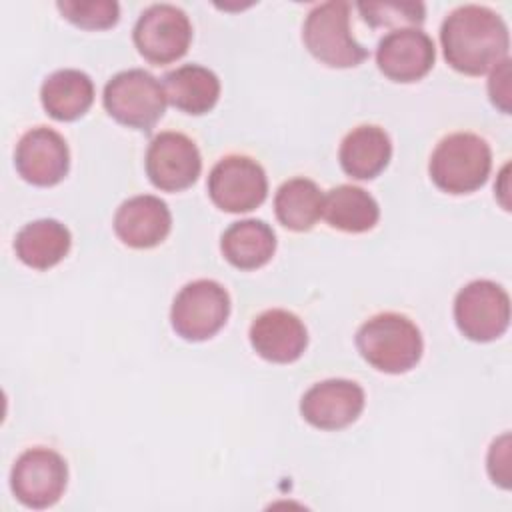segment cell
Listing matches in <instances>:
<instances>
[{
	"instance_id": "cell-1",
	"label": "cell",
	"mask_w": 512,
	"mask_h": 512,
	"mask_svg": "<svg viewBox=\"0 0 512 512\" xmlns=\"http://www.w3.org/2000/svg\"><path fill=\"white\" fill-rule=\"evenodd\" d=\"M446 62L468 76H480L508 58V26L494 10L466 4L452 10L440 28Z\"/></svg>"
},
{
	"instance_id": "cell-2",
	"label": "cell",
	"mask_w": 512,
	"mask_h": 512,
	"mask_svg": "<svg viewBox=\"0 0 512 512\" xmlns=\"http://www.w3.org/2000/svg\"><path fill=\"white\" fill-rule=\"evenodd\" d=\"M356 348L372 368L386 374H402L418 364L424 344L418 326L410 318L382 312L358 328Z\"/></svg>"
},
{
	"instance_id": "cell-3",
	"label": "cell",
	"mask_w": 512,
	"mask_h": 512,
	"mask_svg": "<svg viewBox=\"0 0 512 512\" xmlns=\"http://www.w3.org/2000/svg\"><path fill=\"white\" fill-rule=\"evenodd\" d=\"M492 152L484 138L472 132L444 136L432 152L428 170L432 182L448 194H470L486 184Z\"/></svg>"
},
{
	"instance_id": "cell-4",
	"label": "cell",
	"mask_w": 512,
	"mask_h": 512,
	"mask_svg": "<svg viewBox=\"0 0 512 512\" xmlns=\"http://www.w3.org/2000/svg\"><path fill=\"white\" fill-rule=\"evenodd\" d=\"M302 40L308 52L330 68H352L368 58V50L350 32L348 2L314 6L304 20Z\"/></svg>"
},
{
	"instance_id": "cell-5",
	"label": "cell",
	"mask_w": 512,
	"mask_h": 512,
	"mask_svg": "<svg viewBox=\"0 0 512 512\" xmlns=\"http://www.w3.org/2000/svg\"><path fill=\"white\" fill-rule=\"evenodd\" d=\"M104 108L120 124L136 130H152L164 116V86L146 70L132 68L118 72L104 86Z\"/></svg>"
},
{
	"instance_id": "cell-6",
	"label": "cell",
	"mask_w": 512,
	"mask_h": 512,
	"mask_svg": "<svg viewBox=\"0 0 512 512\" xmlns=\"http://www.w3.org/2000/svg\"><path fill=\"white\" fill-rule=\"evenodd\" d=\"M230 316V296L216 280L188 282L174 298L170 322L174 332L188 342L212 338Z\"/></svg>"
},
{
	"instance_id": "cell-7",
	"label": "cell",
	"mask_w": 512,
	"mask_h": 512,
	"mask_svg": "<svg viewBox=\"0 0 512 512\" xmlns=\"http://www.w3.org/2000/svg\"><path fill=\"white\" fill-rule=\"evenodd\" d=\"M454 320L468 340L492 342L508 330L510 298L496 282L474 280L456 294Z\"/></svg>"
},
{
	"instance_id": "cell-8",
	"label": "cell",
	"mask_w": 512,
	"mask_h": 512,
	"mask_svg": "<svg viewBox=\"0 0 512 512\" xmlns=\"http://www.w3.org/2000/svg\"><path fill=\"white\" fill-rule=\"evenodd\" d=\"M134 44L150 64L180 60L192 42V24L184 10L172 4H152L134 24Z\"/></svg>"
},
{
	"instance_id": "cell-9",
	"label": "cell",
	"mask_w": 512,
	"mask_h": 512,
	"mask_svg": "<svg viewBox=\"0 0 512 512\" xmlns=\"http://www.w3.org/2000/svg\"><path fill=\"white\" fill-rule=\"evenodd\" d=\"M68 466L50 448H30L18 456L10 474L12 494L26 508L42 510L54 506L64 494Z\"/></svg>"
},
{
	"instance_id": "cell-10",
	"label": "cell",
	"mask_w": 512,
	"mask_h": 512,
	"mask_svg": "<svg viewBox=\"0 0 512 512\" xmlns=\"http://www.w3.org/2000/svg\"><path fill=\"white\" fill-rule=\"evenodd\" d=\"M208 194L224 212H250L266 200V172L250 156L230 154L216 162L210 170Z\"/></svg>"
},
{
	"instance_id": "cell-11",
	"label": "cell",
	"mask_w": 512,
	"mask_h": 512,
	"mask_svg": "<svg viewBox=\"0 0 512 512\" xmlns=\"http://www.w3.org/2000/svg\"><path fill=\"white\" fill-rule=\"evenodd\" d=\"M202 170L196 144L180 132H160L146 150V174L162 192L190 188Z\"/></svg>"
},
{
	"instance_id": "cell-12",
	"label": "cell",
	"mask_w": 512,
	"mask_h": 512,
	"mask_svg": "<svg viewBox=\"0 0 512 512\" xmlns=\"http://www.w3.org/2000/svg\"><path fill=\"white\" fill-rule=\"evenodd\" d=\"M364 408V390L346 378H330L308 388L300 400L302 418L320 430L350 426Z\"/></svg>"
},
{
	"instance_id": "cell-13",
	"label": "cell",
	"mask_w": 512,
	"mask_h": 512,
	"mask_svg": "<svg viewBox=\"0 0 512 512\" xmlns=\"http://www.w3.org/2000/svg\"><path fill=\"white\" fill-rule=\"evenodd\" d=\"M14 166L26 182L34 186H54L68 174V144L56 130L36 126L16 144Z\"/></svg>"
},
{
	"instance_id": "cell-14",
	"label": "cell",
	"mask_w": 512,
	"mask_h": 512,
	"mask_svg": "<svg viewBox=\"0 0 512 512\" xmlns=\"http://www.w3.org/2000/svg\"><path fill=\"white\" fill-rule=\"evenodd\" d=\"M434 58V42L420 28L392 30L376 48L380 72L394 82H416L424 78L432 70Z\"/></svg>"
},
{
	"instance_id": "cell-15",
	"label": "cell",
	"mask_w": 512,
	"mask_h": 512,
	"mask_svg": "<svg viewBox=\"0 0 512 512\" xmlns=\"http://www.w3.org/2000/svg\"><path fill=\"white\" fill-rule=\"evenodd\" d=\"M250 344L264 360L290 364L304 354L308 332L296 314L272 308L254 318L250 326Z\"/></svg>"
},
{
	"instance_id": "cell-16",
	"label": "cell",
	"mask_w": 512,
	"mask_h": 512,
	"mask_svg": "<svg viewBox=\"0 0 512 512\" xmlns=\"http://www.w3.org/2000/svg\"><path fill=\"white\" fill-rule=\"evenodd\" d=\"M172 228V214L164 200L150 194L128 198L114 216L116 236L130 248H154Z\"/></svg>"
},
{
	"instance_id": "cell-17",
	"label": "cell",
	"mask_w": 512,
	"mask_h": 512,
	"mask_svg": "<svg viewBox=\"0 0 512 512\" xmlns=\"http://www.w3.org/2000/svg\"><path fill=\"white\" fill-rule=\"evenodd\" d=\"M392 158L390 136L374 124H364L348 132L340 144L338 160L342 170L356 180H372Z\"/></svg>"
},
{
	"instance_id": "cell-18",
	"label": "cell",
	"mask_w": 512,
	"mask_h": 512,
	"mask_svg": "<svg viewBox=\"0 0 512 512\" xmlns=\"http://www.w3.org/2000/svg\"><path fill=\"white\" fill-rule=\"evenodd\" d=\"M166 100L192 116L210 112L220 98L218 76L198 64H184L164 76Z\"/></svg>"
},
{
	"instance_id": "cell-19",
	"label": "cell",
	"mask_w": 512,
	"mask_h": 512,
	"mask_svg": "<svg viewBox=\"0 0 512 512\" xmlns=\"http://www.w3.org/2000/svg\"><path fill=\"white\" fill-rule=\"evenodd\" d=\"M40 100L48 116L60 122H72L92 106L94 84L86 72L74 68L56 70L42 82Z\"/></svg>"
},
{
	"instance_id": "cell-20",
	"label": "cell",
	"mask_w": 512,
	"mask_h": 512,
	"mask_svg": "<svg viewBox=\"0 0 512 512\" xmlns=\"http://www.w3.org/2000/svg\"><path fill=\"white\" fill-rule=\"evenodd\" d=\"M70 244V230L62 222L42 218L20 228L14 240V250L26 266L34 270H48L64 260Z\"/></svg>"
},
{
	"instance_id": "cell-21",
	"label": "cell",
	"mask_w": 512,
	"mask_h": 512,
	"mask_svg": "<svg viewBox=\"0 0 512 512\" xmlns=\"http://www.w3.org/2000/svg\"><path fill=\"white\" fill-rule=\"evenodd\" d=\"M220 250L224 258L240 270H256L270 262L276 250L274 230L256 218L240 220L222 234Z\"/></svg>"
},
{
	"instance_id": "cell-22",
	"label": "cell",
	"mask_w": 512,
	"mask_h": 512,
	"mask_svg": "<svg viewBox=\"0 0 512 512\" xmlns=\"http://www.w3.org/2000/svg\"><path fill=\"white\" fill-rule=\"evenodd\" d=\"M322 216L332 228L358 234L376 226L380 218V208L366 190L342 184L332 188L324 196Z\"/></svg>"
},
{
	"instance_id": "cell-23",
	"label": "cell",
	"mask_w": 512,
	"mask_h": 512,
	"mask_svg": "<svg viewBox=\"0 0 512 512\" xmlns=\"http://www.w3.org/2000/svg\"><path fill=\"white\" fill-rule=\"evenodd\" d=\"M324 196L316 182L308 178L286 180L274 196V212L278 222L294 232L310 230L322 216Z\"/></svg>"
},
{
	"instance_id": "cell-24",
	"label": "cell",
	"mask_w": 512,
	"mask_h": 512,
	"mask_svg": "<svg viewBox=\"0 0 512 512\" xmlns=\"http://www.w3.org/2000/svg\"><path fill=\"white\" fill-rule=\"evenodd\" d=\"M358 10L372 28H414L424 22L422 2H360Z\"/></svg>"
},
{
	"instance_id": "cell-25",
	"label": "cell",
	"mask_w": 512,
	"mask_h": 512,
	"mask_svg": "<svg viewBox=\"0 0 512 512\" xmlns=\"http://www.w3.org/2000/svg\"><path fill=\"white\" fill-rule=\"evenodd\" d=\"M56 8L66 20H70L74 26L84 30H106L114 26L120 18V6L118 2H112V0H90V2L64 0V2H58Z\"/></svg>"
},
{
	"instance_id": "cell-26",
	"label": "cell",
	"mask_w": 512,
	"mask_h": 512,
	"mask_svg": "<svg viewBox=\"0 0 512 512\" xmlns=\"http://www.w3.org/2000/svg\"><path fill=\"white\" fill-rule=\"evenodd\" d=\"M510 434H502L492 442L488 452V474L494 484L510 488Z\"/></svg>"
},
{
	"instance_id": "cell-27",
	"label": "cell",
	"mask_w": 512,
	"mask_h": 512,
	"mask_svg": "<svg viewBox=\"0 0 512 512\" xmlns=\"http://www.w3.org/2000/svg\"><path fill=\"white\" fill-rule=\"evenodd\" d=\"M488 94L492 104L500 112L510 114V60L508 58L492 68V74L488 80Z\"/></svg>"
}]
</instances>
